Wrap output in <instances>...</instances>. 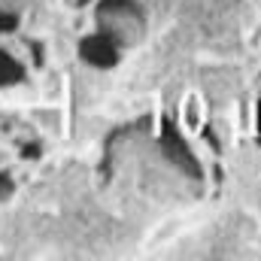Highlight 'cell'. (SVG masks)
Instances as JSON below:
<instances>
[{"label": "cell", "mask_w": 261, "mask_h": 261, "mask_svg": "<svg viewBox=\"0 0 261 261\" xmlns=\"http://www.w3.org/2000/svg\"><path fill=\"white\" fill-rule=\"evenodd\" d=\"M164 149H167L170 161H176V164H179V167H182L186 173H192V176H195V173H200L197 161L192 158V152H189V149L182 146V140H179L176 134H170V130H167V137H164Z\"/></svg>", "instance_id": "cell-1"}, {"label": "cell", "mask_w": 261, "mask_h": 261, "mask_svg": "<svg viewBox=\"0 0 261 261\" xmlns=\"http://www.w3.org/2000/svg\"><path fill=\"white\" fill-rule=\"evenodd\" d=\"M82 55H85L88 61H94V64H113V61H116V52H113L110 40H103V37L85 40V43H82Z\"/></svg>", "instance_id": "cell-2"}]
</instances>
